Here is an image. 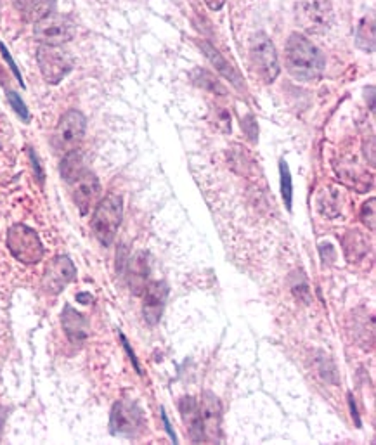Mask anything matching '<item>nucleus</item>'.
I'll return each mask as SVG.
<instances>
[{"label":"nucleus","mask_w":376,"mask_h":445,"mask_svg":"<svg viewBox=\"0 0 376 445\" xmlns=\"http://www.w3.org/2000/svg\"><path fill=\"white\" fill-rule=\"evenodd\" d=\"M325 56L323 52L306 38L303 35H290L285 49V66L288 73L300 82L318 80L325 70Z\"/></svg>","instance_id":"nucleus-1"},{"label":"nucleus","mask_w":376,"mask_h":445,"mask_svg":"<svg viewBox=\"0 0 376 445\" xmlns=\"http://www.w3.org/2000/svg\"><path fill=\"white\" fill-rule=\"evenodd\" d=\"M123 219V201L118 194H108L95 204L92 215V232L103 246H110Z\"/></svg>","instance_id":"nucleus-2"},{"label":"nucleus","mask_w":376,"mask_h":445,"mask_svg":"<svg viewBox=\"0 0 376 445\" xmlns=\"http://www.w3.org/2000/svg\"><path fill=\"white\" fill-rule=\"evenodd\" d=\"M7 248L18 262L25 266H35L43 258L46 248L38 234L25 224H14L7 232Z\"/></svg>","instance_id":"nucleus-3"},{"label":"nucleus","mask_w":376,"mask_h":445,"mask_svg":"<svg viewBox=\"0 0 376 445\" xmlns=\"http://www.w3.org/2000/svg\"><path fill=\"white\" fill-rule=\"evenodd\" d=\"M250 64L263 83H273L279 75V59L273 40L266 33L255 35L250 42Z\"/></svg>","instance_id":"nucleus-4"},{"label":"nucleus","mask_w":376,"mask_h":445,"mask_svg":"<svg viewBox=\"0 0 376 445\" xmlns=\"http://www.w3.org/2000/svg\"><path fill=\"white\" fill-rule=\"evenodd\" d=\"M37 63L43 80L51 85H58L73 70V58L61 46H40Z\"/></svg>","instance_id":"nucleus-5"},{"label":"nucleus","mask_w":376,"mask_h":445,"mask_svg":"<svg viewBox=\"0 0 376 445\" xmlns=\"http://www.w3.org/2000/svg\"><path fill=\"white\" fill-rule=\"evenodd\" d=\"M87 120L80 111L70 110L59 118L58 127H56L54 135H52V144L59 153H70L78 147L85 135Z\"/></svg>","instance_id":"nucleus-6"},{"label":"nucleus","mask_w":376,"mask_h":445,"mask_svg":"<svg viewBox=\"0 0 376 445\" xmlns=\"http://www.w3.org/2000/svg\"><path fill=\"white\" fill-rule=\"evenodd\" d=\"M142 411L135 402L130 400H118L111 409L110 430L113 435L135 439L144 431Z\"/></svg>","instance_id":"nucleus-7"},{"label":"nucleus","mask_w":376,"mask_h":445,"mask_svg":"<svg viewBox=\"0 0 376 445\" xmlns=\"http://www.w3.org/2000/svg\"><path fill=\"white\" fill-rule=\"evenodd\" d=\"M33 35L40 46H63L75 35V25L68 16L52 13L35 23Z\"/></svg>","instance_id":"nucleus-8"},{"label":"nucleus","mask_w":376,"mask_h":445,"mask_svg":"<svg viewBox=\"0 0 376 445\" xmlns=\"http://www.w3.org/2000/svg\"><path fill=\"white\" fill-rule=\"evenodd\" d=\"M297 21L310 33H323L333 23V11L328 0H300Z\"/></svg>","instance_id":"nucleus-9"},{"label":"nucleus","mask_w":376,"mask_h":445,"mask_svg":"<svg viewBox=\"0 0 376 445\" xmlns=\"http://www.w3.org/2000/svg\"><path fill=\"white\" fill-rule=\"evenodd\" d=\"M77 278V268L71 262L70 256L59 255L51 260L49 266L43 271L42 288L49 295H59L68 284H71Z\"/></svg>","instance_id":"nucleus-10"},{"label":"nucleus","mask_w":376,"mask_h":445,"mask_svg":"<svg viewBox=\"0 0 376 445\" xmlns=\"http://www.w3.org/2000/svg\"><path fill=\"white\" fill-rule=\"evenodd\" d=\"M99 194H101V184L92 172L83 170L71 182V196L82 215H87L92 208H95V204L99 203Z\"/></svg>","instance_id":"nucleus-11"},{"label":"nucleus","mask_w":376,"mask_h":445,"mask_svg":"<svg viewBox=\"0 0 376 445\" xmlns=\"http://www.w3.org/2000/svg\"><path fill=\"white\" fill-rule=\"evenodd\" d=\"M199 414H202L203 439L207 442H219L221 440L222 409L217 397L212 394L203 395L202 402H199Z\"/></svg>","instance_id":"nucleus-12"},{"label":"nucleus","mask_w":376,"mask_h":445,"mask_svg":"<svg viewBox=\"0 0 376 445\" xmlns=\"http://www.w3.org/2000/svg\"><path fill=\"white\" fill-rule=\"evenodd\" d=\"M167 296H169V288L163 281L147 284L144 290V303H142V315L150 326L158 324L162 319L163 308H165Z\"/></svg>","instance_id":"nucleus-13"},{"label":"nucleus","mask_w":376,"mask_h":445,"mask_svg":"<svg viewBox=\"0 0 376 445\" xmlns=\"http://www.w3.org/2000/svg\"><path fill=\"white\" fill-rule=\"evenodd\" d=\"M61 324L66 338L73 345H82L89 336V320L71 305H66L63 310Z\"/></svg>","instance_id":"nucleus-14"},{"label":"nucleus","mask_w":376,"mask_h":445,"mask_svg":"<svg viewBox=\"0 0 376 445\" xmlns=\"http://www.w3.org/2000/svg\"><path fill=\"white\" fill-rule=\"evenodd\" d=\"M198 46H199V49L205 52L208 61L214 64L215 70H217L219 73L222 75V77H226L227 80H229V82L233 83L236 89H239V90L245 89V82H243V78L239 77L238 71H236L234 68L231 66V64L227 63L226 59H224V56L221 54V52L215 49L214 46H210V43L205 42V40L198 42Z\"/></svg>","instance_id":"nucleus-15"},{"label":"nucleus","mask_w":376,"mask_h":445,"mask_svg":"<svg viewBox=\"0 0 376 445\" xmlns=\"http://www.w3.org/2000/svg\"><path fill=\"white\" fill-rule=\"evenodd\" d=\"M181 409L184 424L189 430V436L193 442H202L203 439V424H202V414H199V402L193 397H184L179 404Z\"/></svg>","instance_id":"nucleus-16"},{"label":"nucleus","mask_w":376,"mask_h":445,"mask_svg":"<svg viewBox=\"0 0 376 445\" xmlns=\"http://www.w3.org/2000/svg\"><path fill=\"white\" fill-rule=\"evenodd\" d=\"M147 276H150V266H147V255L139 253L132 260L129 266V284L135 295H141L147 286Z\"/></svg>","instance_id":"nucleus-17"},{"label":"nucleus","mask_w":376,"mask_h":445,"mask_svg":"<svg viewBox=\"0 0 376 445\" xmlns=\"http://www.w3.org/2000/svg\"><path fill=\"white\" fill-rule=\"evenodd\" d=\"M14 4L28 21L33 23L54 13V0H14Z\"/></svg>","instance_id":"nucleus-18"},{"label":"nucleus","mask_w":376,"mask_h":445,"mask_svg":"<svg viewBox=\"0 0 376 445\" xmlns=\"http://www.w3.org/2000/svg\"><path fill=\"white\" fill-rule=\"evenodd\" d=\"M83 170H85V168H83V158L77 150L65 155V158H63L61 162V177L65 179L68 184L73 182Z\"/></svg>","instance_id":"nucleus-19"},{"label":"nucleus","mask_w":376,"mask_h":445,"mask_svg":"<svg viewBox=\"0 0 376 445\" xmlns=\"http://www.w3.org/2000/svg\"><path fill=\"white\" fill-rule=\"evenodd\" d=\"M355 38H357V46L361 47L362 51H375V18L370 16V18H364L361 21V25L357 28V33H355Z\"/></svg>","instance_id":"nucleus-20"},{"label":"nucleus","mask_w":376,"mask_h":445,"mask_svg":"<svg viewBox=\"0 0 376 445\" xmlns=\"http://www.w3.org/2000/svg\"><path fill=\"white\" fill-rule=\"evenodd\" d=\"M193 80H194V83H198V85L202 87V89L212 92V94H215V95H226L227 94V90L224 89L222 83L219 82V80L215 78L214 75L210 73V71L196 70L194 75H193Z\"/></svg>","instance_id":"nucleus-21"},{"label":"nucleus","mask_w":376,"mask_h":445,"mask_svg":"<svg viewBox=\"0 0 376 445\" xmlns=\"http://www.w3.org/2000/svg\"><path fill=\"white\" fill-rule=\"evenodd\" d=\"M279 172H281V196L283 201L286 204V210L291 211V196H293V186H291L290 168L286 162L279 163Z\"/></svg>","instance_id":"nucleus-22"},{"label":"nucleus","mask_w":376,"mask_h":445,"mask_svg":"<svg viewBox=\"0 0 376 445\" xmlns=\"http://www.w3.org/2000/svg\"><path fill=\"white\" fill-rule=\"evenodd\" d=\"M291 291H293V295L297 296L300 302H310V288L302 272H297V274L291 276Z\"/></svg>","instance_id":"nucleus-23"},{"label":"nucleus","mask_w":376,"mask_h":445,"mask_svg":"<svg viewBox=\"0 0 376 445\" xmlns=\"http://www.w3.org/2000/svg\"><path fill=\"white\" fill-rule=\"evenodd\" d=\"M375 204H376L375 198H371V199H367V201L364 203L362 208H361V222L371 232H373L375 227H376V224H375L376 222V208H375Z\"/></svg>","instance_id":"nucleus-24"},{"label":"nucleus","mask_w":376,"mask_h":445,"mask_svg":"<svg viewBox=\"0 0 376 445\" xmlns=\"http://www.w3.org/2000/svg\"><path fill=\"white\" fill-rule=\"evenodd\" d=\"M7 99H9L11 106H13L16 115H18L23 122H28V120H30V113H28V108H26V104L23 103V99L13 90L7 92Z\"/></svg>","instance_id":"nucleus-25"},{"label":"nucleus","mask_w":376,"mask_h":445,"mask_svg":"<svg viewBox=\"0 0 376 445\" xmlns=\"http://www.w3.org/2000/svg\"><path fill=\"white\" fill-rule=\"evenodd\" d=\"M214 123L219 130L224 132V134H229L231 132V113L224 108H217L214 110Z\"/></svg>","instance_id":"nucleus-26"},{"label":"nucleus","mask_w":376,"mask_h":445,"mask_svg":"<svg viewBox=\"0 0 376 445\" xmlns=\"http://www.w3.org/2000/svg\"><path fill=\"white\" fill-rule=\"evenodd\" d=\"M319 372H321V376L326 379V382L338 383V379H337V369H335L333 362H331V360L323 359V360H321V367H319Z\"/></svg>","instance_id":"nucleus-27"},{"label":"nucleus","mask_w":376,"mask_h":445,"mask_svg":"<svg viewBox=\"0 0 376 445\" xmlns=\"http://www.w3.org/2000/svg\"><path fill=\"white\" fill-rule=\"evenodd\" d=\"M0 51H2V56H4V59H6V61H7V64H9V66H11V71H13V73H14V77L19 80V83H21V85H25V83H23V77H21V73H19L18 66H16V63L13 61V58H11L9 51H7V49H6V46H4V43H0Z\"/></svg>","instance_id":"nucleus-28"},{"label":"nucleus","mask_w":376,"mask_h":445,"mask_svg":"<svg viewBox=\"0 0 376 445\" xmlns=\"http://www.w3.org/2000/svg\"><path fill=\"white\" fill-rule=\"evenodd\" d=\"M30 159H31V165H33L35 177H37L38 182L42 184L43 179H46V175H43V170H42V167H40V162H38V156L35 155L33 150H30Z\"/></svg>","instance_id":"nucleus-29"},{"label":"nucleus","mask_w":376,"mask_h":445,"mask_svg":"<svg viewBox=\"0 0 376 445\" xmlns=\"http://www.w3.org/2000/svg\"><path fill=\"white\" fill-rule=\"evenodd\" d=\"M120 340H122V343H123V348H125L127 350V354L130 355V359H132V364H134V367H135V371L137 372H141V367H139V362H137V357H135V354L134 352H132V348H130V345H129V342H127V338L123 335H120Z\"/></svg>","instance_id":"nucleus-30"},{"label":"nucleus","mask_w":376,"mask_h":445,"mask_svg":"<svg viewBox=\"0 0 376 445\" xmlns=\"http://www.w3.org/2000/svg\"><path fill=\"white\" fill-rule=\"evenodd\" d=\"M162 419H163V423H165V428H167V431H169L170 439L174 440V442H177V436H175L174 430H172V426H170V423H169V418H167V414H165V411H163V409H162Z\"/></svg>","instance_id":"nucleus-31"},{"label":"nucleus","mask_w":376,"mask_h":445,"mask_svg":"<svg viewBox=\"0 0 376 445\" xmlns=\"http://www.w3.org/2000/svg\"><path fill=\"white\" fill-rule=\"evenodd\" d=\"M205 4L208 7H210L212 11H219V9H222L224 4H226V0H205Z\"/></svg>","instance_id":"nucleus-32"},{"label":"nucleus","mask_w":376,"mask_h":445,"mask_svg":"<svg viewBox=\"0 0 376 445\" xmlns=\"http://www.w3.org/2000/svg\"><path fill=\"white\" fill-rule=\"evenodd\" d=\"M349 402H350L352 418L355 419V424H357V426H361V421H359V412H357V407H355V402H354V399H352V395H349Z\"/></svg>","instance_id":"nucleus-33"},{"label":"nucleus","mask_w":376,"mask_h":445,"mask_svg":"<svg viewBox=\"0 0 376 445\" xmlns=\"http://www.w3.org/2000/svg\"><path fill=\"white\" fill-rule=\"evenodd\" d=\"M77 302L82 303V305H87V303L92 302V296L89 293H80V295H77Z\"/></svg>","instance_id":"nucleus-34"}]
</instances>
